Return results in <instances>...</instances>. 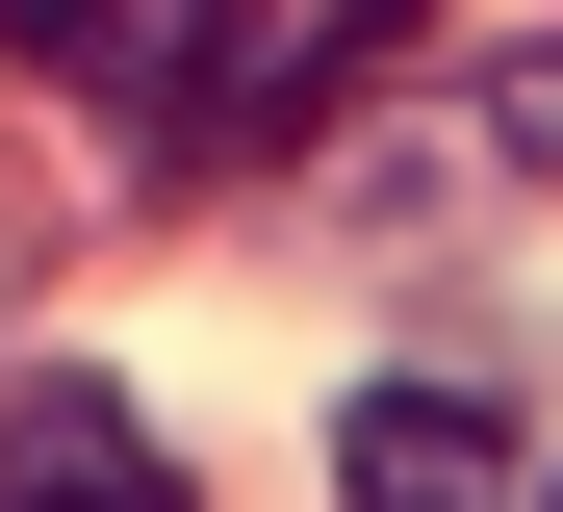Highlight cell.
Returning a JSON list of instances; mask_svg holds the SVG:
<instances>
[{
	"instance_id": "3",
	"label": "cell",
	"mask_w": 563,
	"mask_h": 512,
	"mask_svg": "<svg viewBox=\"0 0 563 512\" xmlns=\"http://www.w3.org/2000/svg\"><path fill=\"white\" fill-rule=\"evenodd\" d=\"M0 52H103V77H154V52H179V0H0Z\"/></svg>"
},
{
	"instance_id": "4",
	"label": "cell",
	"mask_w": 563,
	"mask_h": 512,
	"mask_svg": "<svg viewBox=\"0 0 563 512\" xmlns=\"http://www.w3.org/2000/svg\"><path fill=\"white\" fill-rule=\"evenodd\" d=\"M512 154H563V52H538V77H512Z\"/></svg>"
},
{
	"instance_id": "2",
	"label": "cell",
	"mask_w": 563,
	"mask_h": 512,
	"mask_svg": "<svg viewBox=\"0 0 563 512\" xmlns=\"http://www.w3.org/2000/svg\"><path fill=\"white\" fill-rule=\"evenodd\" d=\"M0 512H179V436L129 384H26L0 410Z\"/></svg>"
},
{
	"instance_id": "1",
	"label": "cell",
	"mask_w": 563,
	"mask_h": 512,
	"mask_svg": "<svg viewBox=\"0 0 563 512\" xmlns=\"http://www.w3.org/2000/svg\"><path fill=\"white\" fill-rule=\"evenodd\" d=\"M333 487H358V512H538V461H512V410H461V384H358V436H333Z\"/></svg>"
},
{
	"instance_id": "5",
	"label": "cell",
	"mask_w": 563,
	"mask_h": 512,
	"mask_svg": "<svg viewBox=\"0 0 563 512\" xmlns=\"http://www.w3.org/2000/svg\"><path fill=\"white\" fill-rule=\"evenodd\" d=\"M538 512H563V487H538Z\"/></svg>"
}]
</instances>
